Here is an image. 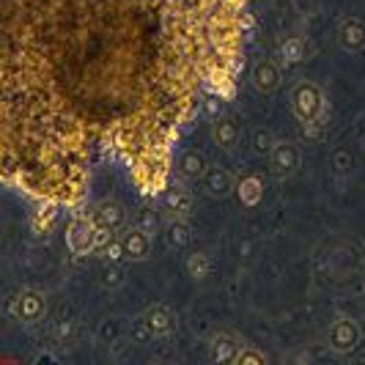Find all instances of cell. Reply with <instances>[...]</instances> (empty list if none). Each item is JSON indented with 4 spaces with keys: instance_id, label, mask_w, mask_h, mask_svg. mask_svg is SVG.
<instances>
[{
    "instance_id": "obj_1",
    "label": "cell",
    "mask_w": 365,
    "mask_h": 365,
    "mask_svg": "<svg viewBox=\"0 0 365 365\" xmlns=\"http://www.w3.org/2000/svg\"><path fill=\"white\" fill-rule=\"evenodd\" d=\"M292 113L297 121L308 129L324 127L327 121V96L322 91L319 83L313 80H297L292 88Z\"/></svg>"
},
{
    "instance_id": "obj_2",
    "label": "cell",
    "mask_w": 365,
    "mask_h": 365,
    "mask_svg": "<svg viewBox=\"0 0 365 365\" xmlns=\"http://www.w3.org/2000/svg\"><path fill=\"white\" fill-rule=\"evenodd\" d=\"M102 247V231L96 228L91 212L88 215H74L66 228V250L77 258L93 256Z\"/></svg>"
},
{
    "instance_id": "obj_3",
    "label": "cell",
    "mask_w": 365,
    "mask_h": 365,
    "mask_svg": "<svg viewBox=\"0 0 365 365\" xmlns=\"http://www.w3.org/2000/svg\"><path fill=\"white\" fill-rule=\"evenodd\" d=\"M360 346H363V329L357 324V319L338 316L327 329V349L338 357H346Z\"/></svg>"
},
{
    "instance_id": "obj_4",
    "label": "cell",
    "mask_w": 365,
    "mask_h": 365,
    "mask_svg": "<svg viewBox=\"0 0 365 365\" xmlns=\"http://www.w3.org/2000/svg\"><path fill=\"white\" fill-rule=\"evenodd\" d=\"M9 316L19 324H38L47 316V297L36 289H22L9 302Z\"/></svg>"
},
{
    "instance_id": "obj_5",
    "label": "cell",
    "mask_w": 365,
    "mask_h": 365,
    "mask_svg": "<svg viewBox=\"0 0 365 365\" xmlns=\"http://www.w3.org/2000/svg\"><path fill=\"white\" fill-rule=\"evenodd\" d=\"M267 160H269V176L277 182H286L302 168V151L292 140H277L267 154Z\"/></svg>"
},
{
    "instance_id": "obj_6",
    "label": "cell",
    "mask_w": 365,
    "mask_h": 365,
    "mask_svg": "<svg viewBox=\"0 0 365 365\" xmlns=\"http://www.w3.org/2000/svg\"><path fill=\"white\" fill-rule=\"evenodd\" d=\"M250 86L256 88V93L261 96H272L280 91L283 86V72L274 63L272 58H258L256 63L250 66Z\"/></svg>"
},
{
    "instance_id": "obj_7",
    "label": "cell",
    "mask_w": 365,
    "mask_h": 365,
    "mask_svg": "<svg viewBox=\"0 0 365 365\" xmlns=\"http://www.w3.org/2000/svg\"><path fill=\"white\" fill-rule=\"evenodd\" d=\"M91 217L96 222V228L102 231V237H115L127 225V209L118 201H102L91 212Z\"/></svg>"
},
{
    "instance_id": "obj_8",
    "label": "cell",
    "mask_w": 365,
    "mask_h": 365,
    "mask_svg": "<svg viewBox=\"0 0 365 365\" xmlns=\"http://www.w3.org/2000/svg\"><path fill=\"white\" fill-rule=\"evenodd\" d=\"M198 184H201V190L209 198H225V195L237 192L234 173L228 168H222V165H209V170L203 173V179Z\"/></svg>"
},
{
    "instance_id": "obj_9",
    "label": "cell",
    "mask_w": 365,
    "mask_h": 365,
    "mask_svg": "<svg viewBox=\"0 0 365 365\" xmlns=\"http://www.w3.org/2000/svg\"><path fill=\"white\" fill-rule=\"evenodd\" d=\"M121 247H124V258L132 261V264H140L151 256V237H148L146 228L140 225H129L121 231Z\"/></svg>"
},
{
    "instance_id": "obj_10",
    "label": "cell",
    "mask_w": 365,
    "mask_h": 365,
    "mask_svg": "<svg viewBox=\"0 0 365 365\" xmlns=\"http://www.w3.org/2000/svg\"><path fill=\"white\" fill-rule=\"evenodd\" d=\"M140 319H143L146 329L151 332V338H165V335H170L176 329V324H179L176 322V313L170 311L168 305H163V302L148 305Z\"/></svg>"
},
{
    "instance_id": "obj_11",
    "label": "cell",
    "mask_w": 365,
    "mask_h": 365,
    "mask_svg": "<svg viewBox=\"0 0 365 365\" xmlns=\"http://www.w3.org/2000/svg\"><path fill=\"white\" fill-rule=\"evenodd\" d=\"M335 41L344 53H363L365 50V19L346 17L338 31H335Z\"/></svg>"
},
{
    "instance_id": "obj_12",
    "label": "cell",
    "mask_w": 365,
    "mask_h": 365,
    "mask_svg": "<svg viewBox=\"0 0 365 365\" xmlns=\"http://www.w3.org/2000/svg\"><path fill=\"white\" fill-rule=\"evenodd\" d=\"M242 351V341L231 332H215L209 338V360L217 365H237V357Z\"/></svg>"
},
{
    "instance_id": "obj_13",
    "label": "cell",
    "mask_w": 365,
    "mask_h": 365,
    "mask_svg": "<svg viewBox=\"0 0 365 365\" xmlns=\"http://www.w3.org/2000/svg\"><path fill=\"white\" fill-rule=\"evenodd\" d=\"M173 168H176V173L182 176L184 182H201L203 173L209 170V160L198 148H184V151H179Z\"/></svg>"
},
{
    "instance_id": "obj_14",
    "label": "cell",
    "mask_w": 365,
    "mask_h": 365,
    "mask_svg": "<svg viewBox=\"0 0 365 365\" xmlns=\"http://www.w3.org/2000/svg\"><path fill=\"white\" fill-rule=\"evenodd\" d=\"M212 143L220 148V151H237L239 140H242V129H239V121L231 118V115H217L212 121Z\"/></svg>"
},
{
    "instance_id": "obj_15",
    "label": "cell",
    "mask_w": 365,
    "mask_h": 365,
    "mask_svg": "<svg viewBox=\"0 0 365 365\" xmlns=\"http://www.w3.org/2000/svg\"><path fill=\"white\" fill-rule=\"evenodd\" d=\"M264 190H267V184H264V176H258V173H245L242 179H237V195L245 209H256L258 203L264 201Z\"/></svg>"
},
{
    "instance_id": "obj_16",
    "label": "cell",
    "mask_w": 365,
    "mask_h": 365,
    "mask_svg": "<svg viewBox=\"0 0 365 365\" xmlns=\"http://www.w3.org/2000/svg\"><path fill=\"white\" fill-rule=\"evenodd\" d=\"M192 192L184 187H168L163 192V209L170 217H190L192 215Z\"/></svg>"
},
{
    "instance_id": "obj_17",
    "label": "cell",
    "mask_w": 365,
    "mask_h": 365,
    "mask_svg": "<svg viewBox=\"0 0 365 365\" xmlns=\"http://www.w3.org/2000/svg\"><path fill=\"white\" fill-rule=\"evenodd\" d=\"M165 239L173 250H184L192 245V225L187 222V217H170L168 228H165Z\"/></svg>"
},
{
    "instance_id": "obj_18",
    "label": "cell",
    "mask_w": 365,
    "mask_h": 365,
    "mask_svg": "<svg viewBox=\"0 0 365 365\" xmlns=\"http://www.w3.org/2000/svg\"><path fill=\"white\" fill-rule=\"evenodd\" d=\"M184 272H187V277H192L195 283H201V280H206L209 274H212V258H209V253H192V256H187V261H184Z\"/></svg>"
},
{
    "instance_id": "obj_19",
    "label": "cell",
    "mask_w": 365,
    "mask_h": 365,
    "mask_svg": "<svg viewBox=\"0 0 365 365\" xmlns=\"http://www.w3.org/2000/svg\"><path fill=\"white\" fill-rule=\"evenodd\" d=\"M280 58H283V63H302L305 58H308V44H305V38L302 36H292L286 38L283 44H280Z\"/></svg>"
},
{
    "instance_id": "obj_20",
    "label": "cell",
    "mask_w": 365,
    "mask_h": 365,
    "mask_svg": "<svg viewBox=\"0 0 365 365\" xmlns=\"http://www.w3.org/2000/svg\"><path fill=\"white\" fill-rule=\"evenodd\" d=\"M329 170L335 179H349L354 173V160H351V151L346 148H335L329 154Z\"/></svg>"
},
{
    "instance_id": "obj_21",
    "label": "cell",
    "mask_w": 365,
    "mask_h": 365,
    "mask_svg": "<svg viewBox=\"0 0 365 365\" xmlns=\"http://www.w3.org/2000/svg\"><path fill=\"white\" fill-rule=\"evenodd\" d=\"M277 143L272 138V132L269 129H253V135H250V146H253V151L256 154H269L272 151V146Z\"/></svg>"
},
{
    "instance_id": "obj_22",
    "label": "cell",
    "mask_w": 365,
    "mask_h": 365,
    "mask_svg": "<svg viewBox=\"0 0 365 365\" xmlns=\"http://www.w3.org/2000/svg\"><path fill=\"white\" fill-rule=\"evenodd\" d=\"M124 280H127L124 269H121L118 264H113V261H110V267L102 269V283H105L108 289H118V286H124Z\"/></svg>"
},
{
    "instance_id": "obj_23",
    "label": "cell",
    "mask_w": 365,
    "mask_h": 365,
    "mask_svg": "<svg viewBox=\"0 0 365 365\" xmlns=\"http://www.w3.org/2000/svg\"><path fill=\"white\" fill-rule=\"evenodd\" d=\"M269 360L261 349L256 346H242V351H239V357H237V365H264Z\"/></svg>"
},
{
    "instance_id": "obj_24",
    "label": "cell",
    "mask_w": 365,
    "mask_h": 365,
    "mask_svg": "<svg viewBox=\"0 0 365 365\" xmlns=\"http://www.w3.org/2000/svg\"><path fill=\"white\" fill-rule=\"evenodd\" d=\"M102 258L105 261H113V264H121V261H127L124 258V247H121V239L118 237H110V242L102 247Z\"/></svg>"
},
{
    "instance_id": "obj_25",
    "label": "cell",
    "mask_w": 365,
    "mask_h": 365,
    "mask_svg": "<svg viewBox=\"0 0 365 365\" xmlns=\"http://www.w3.org/2000/svg\"><path fill=\"white\" fill-rule=\"evenodd\" d=\"M363 151H365V135H363Z\"/></svg>"
}]
</instances>
